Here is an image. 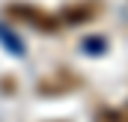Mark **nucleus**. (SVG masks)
I'll return each mask as SVG.
<instances>
[{"mask_svg":"<svg viewBox=\"0 0 128 122\" xmlns=\"http://www.w3.org/2000/svg\"><path fill=\"white\" fill-rule=\"evenodd\" d=\"M6 18L21 21V24H30V27H36V30H42V33L63 30L60 15L45 12V9H39V6H33V3H9V6H6Z\"/></svg>","mask_w":128,"mask_h":122,"instance_id":"1","label":"nucleus"},{"mask_svg":"<svg viewBox=\"0 0 128 122\" xmlns=\"http://www.w3.org/2000/svg\"><path fill=\"white\" fill-rule=\"evenodd\" d=\"M80 86V78L68 68H60V72H51L42 84H39V92L42 95H63V92H72Z\"/></svg>","mask_w":128,"mask_h":122,"instance_id":"2","label":"nucleus"},{"mask_svg":"<svg viewBox=\"0 0 128 122\" xmlns=\"http://www.w3.org/2000/svg\"><path fill=\"white\" fill-rule=\"evenodd\" d=\"M98 12H101L98 0H80V3H68L66 6L60 12V21L63 24H84V21H92Z\"/></svg>","mask_w":128,"mask_h":122,"instance_id":"3","label":"nucleus"},{"mask_svg":"<svg viewBox=\"0 0 128 122\" xmlns=\"http://www.w3.org/2000/svg\"><path fill=\"white\" fill-rule=\"evenodd\" d=\"M119 122H128V107L122 110V113H119Z\"/></svg>","mask_w":128,"mask_h":122,"instance_id":"4","label":"nucleus"},{"mask_svg":"<svg viewBox=\"0 0 128 122\" xmlns=\"http://www.w3.org/2000/svg\"><path fill=\"white\" fill-rule=\"evenodd\" d=\"M57 122H66V119H57Z\"/></svg>","mask_w":128,"mask_h":122,"instance_id":"5","label":"nucleus"}]
</instances>
